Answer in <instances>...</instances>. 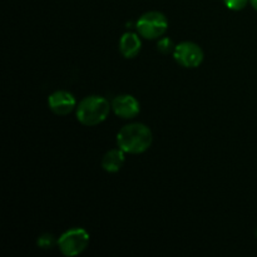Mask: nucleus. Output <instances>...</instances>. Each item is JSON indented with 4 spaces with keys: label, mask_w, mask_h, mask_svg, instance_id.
Instances as JSON below:
<instances>
[{
    "label": "nucleus",
    "mask_w": 257,
    "mask_h": 257,
    "mask_svg": "<svg viewBox=\"0 0 257 257\" xmlns=\"http://www.w3.org/2000/svg\"><path fill=\"white\" fill-rule=\"evenodd\" d=\"M125 162V152L119 147L109 150L102 158V168L108 173H115L120 171Z\"/></svg>",
    "instance_id": "obj_9"
},
{
    "label": "nucleus",
    "mask_w": 257,
    "mask_h": 257,
    "mask_svg": "<svg viewBox=\"0 0 257 257\" xmlns=\"http://www.w3.org/2000/svg\"><path fill=\"white\" fill-rule=\"evenodd\" d=\"M173 49H175V47H173L172 40H170L168 38H162V39L158 42V50H160L161 53H165V54L170 52L173 53Z\"/></svg>",
    "instance_id": "obj_11"
},
{
    "label": "nucleus",
    "mask_w": 257,
    "mask_h": 257,
    "mask_svg": "<svg viewBox=\"0 0 257 257\" xmlns=\"http://www.w3.org/2000/svg\"><path fill=\"white\" fill-rule=\"evenodd\" d=\"M173 58L183 68H197L203 62L202 48L193 42H182L175 45Z\"/></svg>",
    "instance_id": "obj_5"
},
{
    "label": "nucleus",
    "mask_w": 257,
    "mask_h": 257,
    "mask_svg": "<svg viewBox=\"0 0 257 257\" xmlns=\"http://www.w3.org/2000/svg\"><path fill=\"white\" fill-rule=\"evenodd\" d=\"M48 107L54 114L67 115L77 108V100L68 90H55L48 97Z\"/></svg>",
    "instance_id": "obj_6"
},
{
    "label": "nucleus",
    "mask_w": 257,
    "mask_h": 257,
    "mask_svg": "<svg viewBox=\"0 0 257 257\" xmlns=\"http://www.w3.org/2000/svg\"><path fill=\"white\" fill-rule=\"evenodd\" d=\"M52 243H53V236L52 235H44V236H42V237H39V240H38V245L43 248L50 247V246H52Z\"/></svg>",
    "instance_id": "obj_12"
},
{
    "label": "nucleus",
    "mask_w": 257,
    "mask_h": 257,
    "mask_svg": "<svg viewBox=\"0 0 257 257\" xmlns=\"http://www.w3.org/2000/svg\"><path fill=\"white\" fill-rule=\"evenodd\" d=\"M90 236L87 230L82 227H74L67 230L58 238L57 245L60 252L67 257L80 255L87 250Z\"/></svg>",
    "instance_id": "obj_3"
},
{
    "label": "nucleus",
    "mask_w": 257,
    "mask_h": 257,
    "mask_svg": "<svg viewBox=\"0 0 257 257\" xmlns=\"http://www.w3.org/2000/svg\"><path fill=\"white\" fill-rule=\"evenodd\" d=\"M152 131L143 123H130L120 128L117 135V146L125 153L141 155L151 147Z\"/></svg>",
    "instance_id": "obj_1"
},
{
    "label": "nucleus",
    "mask_w": 257,
    "mask_h": 257,
    "mask_svg": "<svg viewBox=\"0 0 257 257\" xmlns=\"http://www.w3.org/2000/svg\"><path fill=\"white\" fill-rule=\"evenodd\" d=\"M136 28H137L138 34L145 39H158V38L163 37L165 33L167 32V17L163 13L157 12V10L147 12L141 15L140 19L137 20Z\"/></svg>",
    "instance_id": "obj_4"
},
{
    "label": "nucleus",
    "mask_w": 257,
    "mask_h": 257,
    "mask_svg": "<svg viewBox=\"0 0 257 257\" xmlns=\"http://www.w3.org/2000/svg\"><path fill=\"white\" fill-rule=\"evenodd\" d=\"M112 110L117 117L123 119H132L141 112V104L136 97L131 94H120L113 98Z\"/></svg>",
    "instance_id": "obj_7"
},
{
    "label": "nucleus",
    "mask_w": 257,
    "mask_h": 257,
    "mask_svg": "<svg viewBox=\"0 0 257 257\" xmlns=\"http://www.w3.org/2000/svg\"><path fill=\"white\" fill-rule=\"evenodd\" d=\"M250 3H251V5H252L253 9L257 10V0H250Z\"/></svg>",
    "instance_id": "obj_13"
},
{
    "label": "nucleus",
    "mask_w": 257,
    "mask_h": 257,
    "mask_svg": "<svg viewBox=\"0 0 257 257\" xmlns=\"http://www.w3.org/2000/svg\"><path fill=\"white\" fill-rule=\"evenodd\" d=\"M226 7L233 12H240V10L245 9L246 5L250 3V0H223Z\"/></svg>",
    "instance_id": "obj_10"
},
{
    "label": "nucleus",
    "mask_w": 257,
    "mask_h": 257,
    "mask_svg": "<svg viewBox=\"0 0 257 257\" xmlns=\"http://www.w3.org/2000/svg\"><path fill=\"white\" fill-rule=\"evenodd\" d=\"M110 103L100 95H88L83 98L75 108V115L80 124L94 127L107 119L110 112Z\"/></svg>",
    "instance_id": "obj_2"
},
{
    "label": "nucleus",
    "mask_w": 257,
    "mask_h": 257,
    "mask_svg": "<svg viewBox=\"0 0 257 257\" xmlns=\"http://www.w3.org/2000/svg\"><path fill=\"white\" fill-rule=\"evenodd\" d=\"M142 49V40L140 34L132 32H127L119 39V52L127 59L137 57L138 53Z\"/></svg>",
    "instance_id": "obj_8"
}]
</instances>
